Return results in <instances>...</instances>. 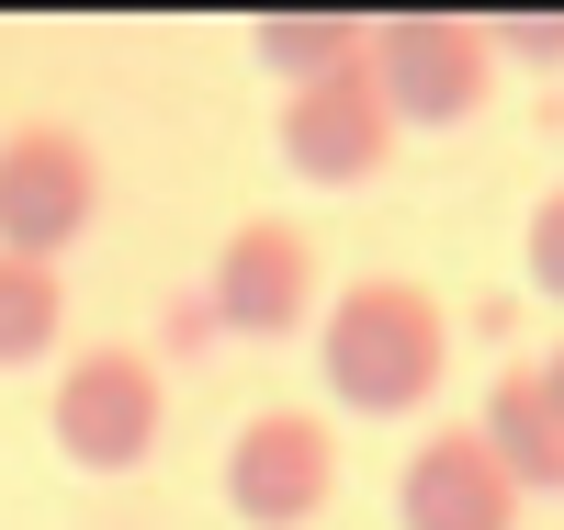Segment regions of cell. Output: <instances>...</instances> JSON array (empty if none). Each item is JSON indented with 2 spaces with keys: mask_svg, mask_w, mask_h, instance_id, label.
Here are the masks:
<instances>
[{
  "mask_svg": "<svg viewBox=\"0 0 564 530\" xmlns=\"http://www.w3.org/2000/svg\"><path fill=\"white\" fill-rule=\"evenodd\" d=\"M361 68H372V90H384L395 136L406 125H463L497 90V57H486L475 12H384L361 34Z\"/></svg>",
  "mask_w": 564,
  "mask_h": 530,
  "instance_id": "cell-3",
  "label": "cell"
},
{
  "mask_svg": "<svg viewBox=\"0 0 564 530\" xmlns=\"http://www.w3.org/2000/svg\"><path fill=\"white\" fill-rule=\"evenodd\" d=\"M395 159V113H384V90H372V68H327L305 79L294 102H282V170L316 181V192H350V181H384Z\"/></svg>",
  "mask_w": 564,
  "mask_h": 530,
  "instance_id": "cell-7",
  "label": "cell"
},
{
  "mask_svg": "<svg viewBox=\"0 0 564 530\" xmlns=\"http://www.w3.org/2000/svg\"><path fill=\"white\" fill-rule=\"evenodd\" d=\"M475 441L497 452V474H508L520 497H564V418H553V396H542V372H531V361H508V372L486 383Z\"/></svg>",
  "mask_w": 564,
  "mask_h": 530,
  "instance_id": "cell-9",
  "label": "cell"
},
{
  "mask_svg": "<svg viewBox=\"0 0 564 530\" xmlns=\"http://www.w3.org/2000/svg\"><path fill=\"white\" fill-rule=\"evenodd\" d=\"M531 372H542V396H553V418H564V350H553V361H531Z\"/></svg>",
  "mask_w": 564,
  "mask_h": 530,
  "instance_id": "cell-15",
  "label": "cell"
},
{
  "mask_svg": "<svg viewBox=\"0 0 564 530\" xmlns=\"http://www.w3.org/2000/svg\"><path fill=\"white\" fill-rule=\"evenodd\" d=\"M520 271H531V294H553L564 305V181L531 204V226H520Z\"/></svg>",
  "mask_w": 564,
  "mask_h": 530,
  "instance_id": "cell-12",
  "label": "cell"
},
{
  "mask_svg": "<svg viewBox=\"0 0 564 530\" xmlns=\"http://www.w3.org/2000/svg\"><path fill=\"white\" fill-rule=\"evenodd\" d=\"M520 508L531 497L497 474V452L475 429H430L406 452V474H395V519L406 530H520Z\"/></svg>",
  "mask_w": 564,
  "mask_h": 530,
  "instance_id": "cell-8",
  "label": "cell"
},
{
  "mask_svg": "<svg viewBox=\"0 0 564 530\" xmlns=\"http://www.w3.org/2000/svg\"><path fill=\"white\" fill-rule=\"evenodd\" d=\"M316 372L350 418H417L452 372V305L406 271H361L316 316Z\"/></svg>",
  "mask_w": 564,
  "mask_h": 530,
  "instance_id": "cell-1",
  "label": "cell"
},
{
  "mask_svg": "<svg viewBox=\"0 0 564 530\" xmlns=\"http://www.w3.org/2000/svg\"><path fill=\"white\" fill-rule=\"evenodd\" d=\"M204 305H215V339H294V327H316V237L282 215H249L215 249Z\"/></svg>",
  "mask_w": 564,
  "mask_h": 530,
  "instance_id": "cell-6",
  "label": "cell"
},
{
  "mask_svg": "<svg viewBox=\"0 0 564 530\" xmlns=\"http://www.w3.org/2000/svg\"><path fill=\"white\" fill-rule=\"evenodd\" d=\"M90 215H102V159L68 125H12L0 136V260H45L57 271Z\"/></svg>",
  "mask_w": 564,
  "mask_h": 530,
  "instance_id": "cell-4",
  "label": "cell"
},
{
  "mask_svg": "<svg viewBox=\"0 0 564 530\" xmlns=\"http://www.w3.org/2000/svg\"><path fill=\"white\" fill-rule=\"evenodd\" d=\"M204 350H215V305H204V294H170V305H159V350H148V361H204Z\"/></svg>",
  "mask_w": 564,
  "mask_h": 530,
  "instance_id": "cell-14",
  "label": "cell"
},
{
  "mask_svg": "<svg viewBox=\"0 0 564 530\" xmlns=\"http://www.w3.org/2000/svg\"><path fill=\"white\" fill-rule=\"evenodd\" d=\"M339 497V429L305 407H260L238 441H226V508L249 530H305Z\"/></svg>",
  "mask_w": 564,
  "mask_h": 530,
  "instance_id": "cell-5",
  "label": "cell"
},
{
  "mask_svg": "<svg viewBox=\"0 0 564 530\" xmlns=\"http://www.w3.org/2000/svg\"><path fill=\"white\" fill-rule=\"evenodd\" d=\"M361 34H372L361 12H260L249 45H260V68H271V79H294V90H305V79H327V68H350V57H361Z\"/></svg>",
  "mask_w": 564,
  "mask_h": 530,
  "instance_id": "cell-10",
  "label": "cell"
},
{
  "mask_svg": "<svg viewBox=\"0 0 564 530\" xmlns=\"http://www.w3.org/2000/svg\"><path fill=\"white\" fill-rule=\"evenodd\" d=\"M45 429H57V452L79 474H135L159 452L170 429V372L135 350V339H102V350H68L57 361V407H45Z\"/></svg>",
  "mask_w": 564,
  "mask_h": 530,
  "instance_id": "cell-2",
  "label": "cell"
},
{
  "mask_svg": "<svg viewBox=\"0 0 564 530\" xmlns=\"http://www.w3.org/2000/svg\"><path fill=\"white\" fill-rule=\"evenodd\" d=\"M486 57H531V68H564V12H486Z\"/></svg>",
  "mask_w": 564,
  "mask_h": 530,
  "instance_id": "cell-13",
  "label": "cell"
},
{
  "mask_svg": "<svg viewBox=\"0 0 564 530\" xmlns=\"http://www.w3.org/2000/svg\"><path fill=\"white\" fill-rule=\"evenodd\" d=\"M57 327H68V282L45 271V260H0V372L45 361Z\"/></svg>",
  "mask_w": 564,
  "mask_h": 530,
  "instance_id": "cell-11",
  "label": "cell"
}]
</instances>
